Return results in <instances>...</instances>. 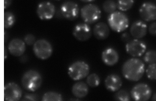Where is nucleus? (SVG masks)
Instances as JSON below:
<instances>
[{
	"instance_id": "nucleus-30",
	"label": "nucleus",
	"mask_w": 156,
	"mask_h": 101,
	"mask_svg": "<svg viewBox=\"0 0 156 101\" xmlns=\"http://www.w3.org/2000/svg\"><path fill=\"white\" fill-rule=\"evenodd\" d=\"M148 30L151 35L156 37V22H153L151 24Z\"/></svg>"
},
{
	"instance_id": "nucleus-8",
	"label": "nucleus",
	"mask_w": 156,
	"mask_h": 101,
	"mask_svg": "<svg viewBox=\"0 0 156 101\" xmlns=\"http://www.w3.org/2000/svg\"><path fill=\"white\" fill-rule=\"evenodd\" d=\"M125 50L127 54L132 56L140 57L146 52L147 45L143 41L134 39L126 43Z\"/></svg>"
},
{
	"instance_id": "nucleus-31",
	"label": "nucleus",
	"mask_w": 156,
	"mask_h": 101,
	"mask_svg": "<svg viewBox=\"0 0 156 101\" xmlns=\"http://www.w3.org/2000/svg\"><path fill=\"white\" fill-rule=\"evenodd\" d=\"M121 40L122 42H128L130 41V34L127 33H123L121 36Z\"/></svg>"
},
{
	"instance_id": "nucleus-24",
	"label": "nucleus",
	"mask_w": 156,
	"mask_h": 101,
	"mask_svg": "<svg viewBox=\"0 0 156 101\" xmlns=\"http://www.w3.org/2000/svg\"><path fill=\"white\" fill-rule=\"evenodd\" d=\"M86 82L88 85L90 87H97L101 83V79L97 74H92L88 76Z\"/></svg>"
},
{
	"instance_id": "nucleus-12",
	"label": "nucleus",
	"mask_w": 156,
	"mask_h": 101,
	"mask_svg": "<svg viewBox=\"0 0 156 101\" xmlns=\"http://www.w3.org/2000/svg\"><path fill=\"white\" fill-rule=\"evenodd\" d=\"M73 35L79 41L81 42L87 41L91 37V27L87 23L77 24L73 29Z\"/></svg>"
},
{
	"instance_id": "nucleus-9",
	"label": "nucleus",
	"mask_w": 156,
	"mask_h": 101,
	"mask_svg": "<svg viewBox=\"0 0 156 101\" xmlns=\"http://www.w3.org/2000/svg\"><path fill=\"white\" fill-rule=\"evenodd\" d=\"M22 93L21 87L15 82H9L4 87L5 101H19Z\"/></svg>"
},
{
	"instance_id": "nucleus-6",
	"label": "nucleus",
	"mask_w": 156,
	"mask_h": 101,
	"mask_svg": "<svg viewBox=\"0 0 156 101\" xmlns=\"http://www.w3.org/2000/svg\"><path fill=\"white\" fill-rule=\"evenodd\" d=\"M33 51L38 59L46 60L52 55L53 49L50 42L46 40L41 39L36 41L33 45Z\"/></svg>"
},
{
	"instance_id": "nucleus-13",
	"label": "nucleus",
	"mask_w": 156,
	"mask_h": 101,
	"mask_svg": "<svg viewBox=\"0 0 156 101\" xmlns=\"http://www.w3.org/2000/svg\"><path fill=\"white\" fill-rule=\"evenodd\" d=\"M140 16L146 22H153L156 20V5L151 2L142 4L140 8Z\"/></svg>"
},
{
	"instance_id": "nucleus-35",
	"label": "nucleus",
	"mask_w": 156,
	"mask_h": 101,
	"mask_svg": "<svg viewBox=\"0 0 156 101\" xmlns=\"http://www.w3.org/2000/svg\"><path fill=\"white\" fill-rule=\"evenodd\" d=\"M26 101V100H22V101Z\"/></svg>"
},
{
	"instance_id": "nucleus-20",
	"label": "nucleus",
	"mask_w": 156,
	"mask_h": 101,
	"mask_svg": "<svg viewBox=\"0 0 156 101\" xmlns=\"http://www.w3.org/2000/svg\"><path fill=\"white\" fill-rule=\"evenodd\" d=\"M42 101H63L60 94L54 91L47 92L43 96Z\"/></svg>"
},
{
	"instance_id": "nucleus-21",
	"label": "nucleus",
	"mask_w": 156,
	"mask_h": 101,
	"mask_svg": "<svg viewBox=\"0 0 156 101\" xmlns=\"http://www.w3.org/2000/svg\"><path fill=\"white\" fill-rule=\"evenodd\" d=\"M16 22V17L13 13L9 11L4 13V27L9 29L14 26Z\"/></svg>"
},
{
	"instance_id": "nucleus-16",
	"label": "nucleus",
	"mask_w": 156,
	"mask_h": 101,
	"mask_svg": "<svg viewBox=\"0 0 156 101\" xmlns=\"http://www.w3.org/2000/svg\"><path fill=\"white\" fill-rule=\"evenodd\" d=\"M147 32V26L144 21L137 20L133 23L130 28L132 36L135 39H139L146 36Z\"/></svg>"
},
{
	"instance_id": "nucleus-4",
	"label": "nucleus",
	"mask_w": 156,
	"mask_h": 101,
	"mask_svg": "<svg viewBox=\"0 0 156 101\" xmlns=\"http://www.w3.org/2000/svg\"><path fill=\"white\" fill-rule=\"evenodd\" d=\"M90 67L86 62L83 61H76L68 68V74L69 76L75 81L84 79L89 75Z\"/></svg>"
},
{
	"instance_id": "nucleus-15",
	"label": "nucleus",
	"mask_w": 156,
	"mask_h": 101,
	"mask_svg": "<svg viewBox=\"0 0 156 101\" xmlns=\"http://www.w3.org/2000/svg\"><path fill=\"white\" fill-rule=\"evenodd\" d=\"M119 55L117 50L111 47L105 49L101 55L102 62L108 66H113L116 64L119 60Z\"/></svg>"
},
{
	"instance_id": "nucleus-3",
	"label": "nucleus",
	"mask_w": 156,
	"mask_h": 101,
	"mask_svg": "<svg viewBox=\"0 0 156 101\" xmlns=\"http://www.w3.org/2000/svg\"><path fill=\"white\" fill-rule=\"evenodd\" d=\"M108 22L112 30L117 33L122 32L129 27V19L127 16L122 12L116 11L110 14Z\"/></svg>"
},
{
	"instance_id": "nucleus-25",
	"label": "nucleus",
	"mask_w": 156,
	"mask_h": 101,
	"mask_svg": "<svg viewBox=\"0 0 156 101\" xmlns=\"http://www.w3.org/2000/svg\"><path fill=\"white\" fill-rule=\"evenodd\" d=\"M116 101H130V97L128 92L122 90L116 92L114 96Z\"/></svg>"
},
{
	"instance_id": "nucleus-32",
	"label": "nucleus",
	"mask_w": 156,
	"mask_h": 101,
	"mask_svg": "<svg viewBox=\"0 0 156 101\" xmlns=\"http://www.w3.org/2000/svg\"><path fill=\"white\" fill-rule=\"evenodd\" d=\"M12 3V1L10 0H5L4 1V8L5 9H6L10 6Z\"/></svg>"
},
{
	"instance_id": "nucleus-10",
	"label": "nucleus",
	"mask_w": 156,
	"mask_h": 101,
	"mask_svg": "<svg viewBox=\"0 0 156 101\" xmlns=\"http://www.w3.org/2000/svg\"><path fill=\"white\" fill-rule=\"evenodd\" d=\"M61 11L64 18L71 21L76 19L80 13L78 4L70 1H66L62 4Z\"/></svg>"
},
{
	"instance_id": "nucleus-1",
	"label": "nucleus",
	"mask_w": 156,
	"mask_h": 101,
	"mask_svg": "<svg viewBox=\"0 0 156 101\" xmlns=\"http://www.w3.org/2000/svg\"><path fill=\"white\" fill-rule=\"evenodd\" d=\"M145 71V64L141 60L132 58L128 60L122 65V74L125 79L130 81L136 82L143 76Z\"/></svg>"
},
{
	"instance_id": "nucleus-29",
	"label": "nucleus",
	"mask_w": 156,
	"mask_h": 101,
	"mask_svg": "<svg viewBox=\"0 0 156 101\" xmlns=\"http://www.w3.org/2000/svg\"><path fill=\"white\" fill-rule=\"evenodd\" d=\"M24 99L27 101H39V97L35 94H26L24 96Z\"/></svg>"
},
{
	"instance_id": "nucleus-33",
	"label": "nucleus",
	"mask_w": 156,
	"mask_h": 101,
	"mask_svg": "<svg viewBox=\"0 0 156 101\" xmlns=\"http://www.w3.org/2000/svg\"><path fill=\"white\" fill-rule=\"evenodd\" d=\"M67 101H81L78 98H71Z\"/></svg>"
},
{
	"instance_id": "nucleus-26",
	"label": "nucleus",
	"mask_w": 156,
	"mask_h": 101,
	"mask_svg": "<svg viewBox=\"0 0 156 101\" xmlns=\"http://www.w3.org/2000/svg\"><path fill=\"white\" fill-rule=\"evenodd\" d=\"M144 60L146 63L149 65L156 63V50H150L147 51L145 54Z\"/></svg>"
},
{
	"instance_id": "nucleus-23",
	"label": "nucleus",
	"mask_w": 156,
	"mask_h": 101,
	"mask_svg": "<svg viewBox=\"0 0 156 101\" xmlns=\"http://www.w3.org/2000/svg\"><path fill=\"white\" fill-rule=\"evenodd\" d=\"M102 8L105 13L110 14L116 12L117 8V3L114 1H106L104 2Z\"/></svg>"
},
{
	"instance_id": "nucleus-17",
	"label": "nucleus",
	"mask_w": 156,
	"mask_h": 101,
	"mask_svg": "<svg viewBox=\"0 0 156 101\" xmlns=\"http://www.w3.org/2000/svg\"><path fill=\"white\" fill-rule=\"evenodd\" d=\"M122 83L120 77L115 74L108 75L105 81L106 89L111 92L118 91L122 86Z\"/></svg>"
},
{
	"instance_id": "nucleus-18",
	"label": "nucleus",
	"mask_w": 156,
	"mask_h": 101,
	"mask_svg": "<svg viewBox=\"0 0 156 101\" xmlns=\"http://www.w3.org/2000/svg\"><path fill=\"white\" fill-rule=\"evenodd\" d=\"M93 33L97 39L104 40L106 39L110 35V28L105 23L98 22L94 26Z\"/></svg>"
},
{
	"instance_id": "nucleus-2",
	"label": "nucleus",
	"mask_w": 156,
	"mask_h": 101,
	"mask_svg": "<svg viewBox=\"0 0 156 101\" xmlns=\"http://www.w3.org/2000/svg\"><path fill=\"white\" fill-rule=\"evenodd\" d=\"M21 85L25 90L34 92L41 87L42 82V76L38 71L30 70L23 75L21 80Z\"/></svg>"
},
{
	"instance_id": "nucleus-11",
	"label": "nucleus",
	"mask_w": 156,
	"mask_h": 101,
	"mask_svg": "<svg viewBox=\"0 0 156 101\" xmlns=\"http://www.w3.org/2000/svg\"><path fill=\"white\" fill-rule=\"evenodd\" d=\"M55 13V7L53 3L48 1H44L38 4L37 13L40 19L43 20L51 19Z\"/></svg>"
},
{
	"instance_id": "nucleus-19",
	"label": "nucleus",
	"mask_w": 156,
	"mask_h": 101,
	"mask_svg": "<svg viewBox=\"0 0 156 101\" xmlns=\"http://www.w3.org/2000/svg\"><path fill=\"white\" fill-rule=\"evenodd\" d=\"M87 85L83 82H76L72 88V93L77 98H82L87 96L89 93Z\"/></svg>"
},
{
	"instance_id": "nucleus-34",
	"label": "nucleus",
	"mask_w": 156,
	"mask_h": 101,
	"mask_svg": "<svg viewBox=\"0 0 156 101\" xmlns=\"http://www.w3.org/2000/svg\"><path fill=\"white\" fill-rule=\"evenodd\" d=\"M153 101H156V93L154 94L153 97Z\"/></svg>"
},
{
	"instance_id": "nucleus-5",
	"label": "nucleus",
	"mask_w": 156,
	"mask_h": 101,
	"mask_svg": "<svg viewBox=\"0 0 156 101\" xmlns=\"http://www.w3.org/2000/svg\"><path fill=\"white\" fill-rule=\"evenodd\" d=\"M80 14L81 18L85 23L91 24L101 19V11L97 5L89 4L82 8Z\"/></svg>"
},
{
	"instance_id": "nucleus-14",
	"label": "nucleus",
	"mask_w": 156,
	"mask_h": 101,
	"mask_svg": "<svg viewBox=\"0 0 156 101\" xmlns=\"http://www.w3.org/2000/svg\"><path fill=\"white\" fill-rule=\"evenodd\" d=\"M9 52L15 57H20L23 55L26 50V45L24 41L18 38L12 39L8 46Z\"/></svg>"
},
{
	"instance_id": "nucleus-28",
	"label": "nucleus",
	"mask_w": 156,
	"mask_h": 101,
	"mask_svg": "<svg viewBox=\"0 0 156 101\" xmlns=\"http://www.w3.org/2000/svg\"><path fill=\"white\" fill-rule=\"evenodd\" d=\"M25 44L30 46L34 45L36 42V38L33 34H29L25 35L24 38Z\"/></svg>"
},
{
	"instance_id": "nucleus-22",
	"label": "nucleus",
	"mask_w": 156,
	"mask_h": 101,
	"mask_svg": "<svg viewBox=\"0 0 156 101\" xmlns=\"http://www.w3.org/2000/svg\"><path fill=\"white\" fill-rule=\"evenodd\" d=\"M134 3L133 0H120L117 1V8L120 11L125 12L128 11L131 9Z\"/></svg>"
},
{
	"instance_id": "nucleus-7",
	"label": "nucleus",
	"mask_w": 156,
	"mask_h": 101,
	"mask_svg": "<svg viewBox=\"0 0 156 101\" xmlns=\"http://www.w3.org/2000/svg\"><path fill=\"white\" fill-rule=\"evenodd\" d=\"M152 93L150 86L144 83L136 85L131 91V97L134 101H148L151 97Z\"/></svg>"
},
{
	"instance_id": "nucleus-27",
	"label": "nucleus",
	"mask_w": 156,
	"mask_h": 101,
	"mask_svg": "<svg viewBox=\"0 0 156 101\" xmlns=\"http://www.w3.org/2000/svg\"><path fill=\"white\" fill-rule=\"evenodd\" d=\"M147 76L149 79L156 80V63L149 65L146 70Z\"/></svg>"
}]
</instances>
